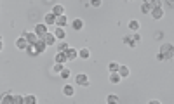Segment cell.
<instances>
[{
	"instance_id": "1",
	"label": "cell",
	"mask_w": 174,
	"mask_h": 104,
	"mask_svg": "<svg viewBox=\"0 0 174 104\" xmlns=\"http://www.w3.org/2000/svg\"><path fill=\"white\" fill-rule=\"evenodd\" d=\"M158 52H162V54L165 56V61H167V59H172V57H174V47L171 44H162Z\"/></svg>"
},
{
	"instance_id": "2",
	"label": "cell",
	"mask_w": 174,
	"mask_h": 104,
	"mask_svg": "<svg viewBox=\"0 0 174 104\" xmlns=\"http://www.w3.org/2000/svg\"><path fill=\"white\" fill-rule=\"evenodd\" d=\"M14 44H16V49H19V50H26L28 47H30V42H28V38H26L25 33H23L21 37H17Z\"/></svg>"
},
{
	"instance_id": "3",
	"label": "cell",
	"mask_w": 174,
	"mask_h": 104,
	"mask_svg": "<svg viewBox=\"0 0 174 104\" xmlns=\"http://www.w3.org/2000/svg\"><path fill=\"white\" fill-rule=\"evenodd\" d=\"M75 83L77 85H80V87H89V85H91L89 77H87L85 73H78V75H75Z\"/></svg>"
},
{
	"instance_id": "4",
	"label": "cell",
	"mask_w": 174,
	"mask_h": 104,
	"mask_svg": "<svg viewBox=\"0 0 174 104\" xmlns=\"http://www.w3.org/2000/svg\"><path fill=\"white\" fill-rule=\"evenodd\" d=\"M35 33H37L38 37L42 38L45 33H49V28H47V24H45V23H38V24H35Z\"/></svg>"
},
{
	"instance_id": "5",
	"label": "cell",
	"mask_w": 174,
	"mask_h": 104,
	"mask_svg": "<svg viewBox=\"0 0 174 104\" xmlns=\"http://www.w3.org/2000/svg\"><path fill=\"white\" fill-rule=\"evenodd\" d=\"M56 19H58V16H56L54 12H49V14H45V16H44V23H45L47 26L56 24Z\"/></svg>"
},
{
	"instance_id": "6",
	"label": "cell",
	"mask_w": 174,
	"mask_h": 104,
	"mask_svg": "<svg viewBox=\"0 0 174 104\" xmlns=\"http://www.w3.org/2000/svg\"><path fill=\"white\" fill-rule=\"evenodd\" d=\"M108 82L112 83V85H119V83L122 82V77H120V73H119V71H115V73H110V77H108Z\"/></svg>"
},
{
	"instance_id": "7",
	"label": "cell",
	"mask_w": 174,
	"mask_h": 104,
	"mask_svg": "<svg viewBox=\"0 0 174 104\" xmlns=\"http://www.w3.org/2000/svg\"><path fill=\"white\" fill-rule=\"evenodd\" d=\"M54 61L56 63H61V64H66V63H68V56H66V52L58 50V54L54 56Z\"/></svg>"
},
{
	"instance_id": "8",
	"label": "cell",
	"mask_w": 174,
	"mask_h": 104,
	"mask_svg": "<svg viewBox=\"0 0 174 104\" xmlns=\"http://www.w3.org/2000/svg\"><path fill=\"white\" fill-rule=\"evenodd\" d=\"M73 94H75V87L73 85H63V95L65 97H73Z\"/></svg>"
},
{
	"instance_id": "9",
	"label": "cell",
	"mask_w": 174,
	"mask_h": 104,
	"mask_svg": "<svg viewBox=\"0 0 174 104\" xmlns=\"http://www.w3.org/2000/svg\"><path fill=\"white\" fill-rule=\"evenodd\" d=\"M165 16V14H164V9L162 7H153V11H152V17L153 19H162V17Z\"/></svg>"
},
{
	"instance_id": "10",
	"label": "cell",
	"mask_w": 174,
	"mask_h": 104,
	"mask_svg": "<svg viewBox=\"0 0 174 104\" xmlns=\"http://www.w3.org/2000/svg\"><path fill=\"white\" fill-rule=\"evenodd\" d=\"M42 38L47 42V45H49V47H51V45H54V44H56V40H58V38H56V35H54V33H51V31H49V33H45Z\"/></svg>"
},
{
	"instance_id": "11",
	"label": "cell",
	"mask_w": 174,
	"mask_h": 104,
	"mask_svg": "<svg viewBox=\"0 0 174 104\" xmlns=\"http://www.w3.org/2000/svg\"><path fill=\"white\" fill-rule=\"evenodd\" d=\"M52 33L56 35V38H58V40H65L66 38V30H65V28L58 26V28H54V31H52Z\"/></svg>"
},
{
	"instance_id": "12",
	"label": "cell",
	"mask_w": 174,
	"mask_h": 104,
	"mask_svg": "<svg viewBox=\"0 0 174 104\" xmlns=\"http://www.w3.org/2000/svg\"><path fill=\"white\" fill-rule=\"evenodd\" d=\"M71 28H73L75 31H82V30H84V21H82V19H78V17H77V19H73V21H71Z\"/></svg>"
},
{
	"instance_id": "13",
	"label": "cell",
	"mask_w": 174,
	"mask_h": 104,
	"mask_svg": "<svg viewBox=\"0 0 174 104\" xmlns=\"http://www.w3.org/2000/svg\"><path fill=\"white\" fill-rule=\"evenodd\" d=\"M35 45H37V49H38V52H40V54H44V52L47 50V47H49V45H47V42H45L44 38H38V42Z\"/></svg>"
},
{
	"instance_id": "14",
	"label": "cell",
	"mask_w": 174,
	"mask_h": 104,
	"mask_svg": "<svg viewBox=\"0 0 174 104\" xmlns=\"http://www.w3.org/2000/svg\"><path fill=\"white\" fill-rule=\"evenodd\" d=\"M66 24H68V17H66V14H63V16H58V19H56V26L65 28Z\"/></svg>"
},
{
	"instance_id": "15",
	"label": "cell",
	"mask_w": 174,
	"mask_h": 104,
	"mask_svg": "<svg viewBox=\"0 0 174 104\" xmlns=\"http://www.w3.org/2000/svg\"><path fill=\"white\" fill-rule=\"evenodd\" d=\"M78 57H80V59H89V57H91V49L82 47V49L78 50Z\"/></svg>"
},
{
	"instance_id": "16",
	"label": "cell",
	"mask_w": 174,
	"mask_h": 104,
	"mask_svg": "<svg viewBox=\"0 0 174 104\" xmlns=\"http://www.w3.org/2000/svg\"><path fill=\"white\" fill-rule=\"evenodd\" d=\"M139 26H141V24H139V21H138V19H132V21H129V24H127V28H129L132 33H136L138 30H139Z\"/></svg>"
},
{
	"instance_id": "17",
	"label": "cell",
	"mask_w": 174,
	"mask_h": 104,
	"mask_svg": "<svg viewBox=\"0 0 174 104\" xmlns=\"http://www.w3.org/2000/svg\"><path fill=\"white\" fill-rule=\"evenodd\" d=\"M26 52H28V56H32V57H37V56H40V52H38V49H37V45H35V44L30 45V47L26 49Z\"/></svg>"
},
{
	"instance_id": "18",
	"label": "cell",
	"mask_w": 174,
	"mask_h": 104,
	"mask_svg": "<svg viewBox=\"0 0 174 104\" xmlns=\"http://www.w3.org/2000/svg\"><path fill=\"white\" fill-rule=\"evenodd\" d=\"M66 56H68V61H75L77 57H78V50L71 49V47H70V49L66 50Z\"/></svg>"
},
{
	"instance_id": "19",
	"label": "cell",
	"mask_w": 174,
	"mask_h": 104,
	"mask_svg": "<svg viewBox=\"0 0 174 104\" xmlns=\"http://www.w3.org/2000/svg\"><path fill=\"white\" fill-rule=\"evenodd\" d=\"M25 35H26V38H28V42H30V45H32V44H37L38 38H40L35 31H33V33H25Z\"/></svg>"
},
{
	"instance_id": "20",
	"label": "cell",
	"mask_w": 174,
	"mask_h": 104,
	"mask_svg": "<svg viewBox=\"0 0 174 104\" xmlns=\"http://www.w3.org/2000/svg\"><path fill=\"white\" fill-rule=\"evenodd\" d=\"M52 12H54L56 16H63V14H65V5H61V4H56V5L52 7Z\"/></svg>"
},
{
	"instance_id": "21",
	"label": "cell",
	"mask_w": 174,
	"mask_h": 104,
	"mask_svg": "<svg viewBox=\"0 0 174 104\" xmlns=\"http://www.w3.org/2000/svg\"><path fill=\"white\" fill-rule=\"evenodd\" d=\"M124 44L127 45V47H130V49H134V47H138V42H134V40H132V37H124Z\"/></svg>"
},
{
	"instance_id": "22",
	"label": "cell",
	"mask_w": 174,
	"mask_h": 104,
	"mask_svg": "<svg viewBox=\"0 0 174 104\" xmlns=\"http://www.w3.org/2000/svg\"><path fill=\"white\" fill-rule=\"evenodd\" d=\"M119 73H120V77H122V78H127V77L130 75L129 68H127V66H124V64H120V68H119Z\"/></svg>"
},
{
	"instance_id": "23",
	"label": "cell",
	"mask_w": 174,
	"mask_h": 104,
	"mask_svg": "<svg viewBox=\"0 0 174 104\" xmlns=\"http://www.w3.org/2000/svg\"><path fill=\"white\" fill-rule=\"evenodd\" d=\"M14 102V95L12 94H4L2 95V104H12Z\"/></svg>"
},
{
	"instance_id": "24",
	"label": "cell",
	"mask_w": 174,
	"mask_h": 104,
	"mask_svg": "<svg viewBox=\"0 0 174 104\" xmlns=\"http://www.w3.org/2000/svg\"><path fill=\"white\" fill-rule=\"evenodd\" d=\"M152 11H153V5H152V4H148V2H143L141 12H145V14H152Z\"/></svg>"
},
{
	"instance_id": "25",
	"label": "cell",
	"mask_w": 174,
	"mask_h": 104,
	"mask_svg": "<svg viewBox=\"0 0 174 104\" xmlns=\"http://www.w3.org/2000/svg\"><path fill=\"white\" fill-rule=\"evenodd\" d=\"M59 77L63 78V80H68V78L71 77V71H70V70H68V68L65 66V68H63V71L59 73Z\"/></svg>"
},
{
	"instance_id": "26",
	"label": "cell",
	"mask_w": 174,
	"mask_h": 104,
	"mask_svg": "<svg viewBox=\"0 0 174 104\" xmlns=\"http://www.w3.org/2000/svg\"><path fill=\"white\" fill-rule=\"evenodd\" d=\"M38 99L35 95H25V104H37Z\"/></svg>"
},
{
	"instance_id": "27",
	"label": "cell",
	"mask_w": 174,
	"mask_h": 104,
	"mask_svg": "<svg viewBox=\"0 0 174 104\" xmlns=\"http://www.w3.org/2000/svg\"><path fill=\"white\" fill-rule=\"evenodd\" d=\"M106 102H110V104H117V102H119V95H117V94H110L108 97H106Z\"/></svg>"
},
{
	"instance_id": "28",
	"label": "cell",
	"mask_w": 174,
	"mask_h": 104,
	"mask_svg": "<svg viewBox=\"0 0 174 104\" xmlns=\"http://www.w3.org/2000/svg\"><path fill=\"white\" fill-rule=\"evenodd\" d=\"M63 68H65V64H61V63H56V64H54V68H52V73L59 75V73L63 71Z\"/></svg>"
},
{
	"instance_id": "29",
	"label": "cell",
	"mask_w": 174,
	"mask_h": 104,
	"mask_svg": "<svg viewBox=\"0 0 174 104\" xmlns=\"http://www.w3.org/2000/svg\"><path fill=\"white\" fill-rule=\"evenodd\" d=\"M68 49H70V45L66 44V42H63V40H61L59 44H58V50H61V52H66Z\"/></svg>"
},
{
	"instance_id": "30",
	"label": "cell",
	"mask_w": 174,
	"mask_h": 104,
	"mask_svg": "<svg viewBox=\"0 0 174 104\" xmlns=\"http://www.w3.org/2000/svg\"><path fill=\"white\" fill-rule=\"evenodd\" d=\"M119 68H120V64H119V63H110V64H108V70H110V73L119 71Z\"/></svg>"
},
{
	"instance_id": "31",
	"label": "cell",
	"mask_w": 174,
	"mask_h": 104,
	"mask_svg": "<svg viewBox=\"0 0 174 104\" xmlns=\"http://www.w3.org/2000/svg\"><path fill=\"white\" fill-rule=\"evenodd\" d=\"M12 104H25V95H14V102Z\"/></svg>"
},
{
	"instance_id": "32",
	"label": "cell",
	"mask_w": 174,
	"mask_h": 104,
	"mask_svg": "<svg viewBox=\"0 0 174 104\" xmlns=\"http://www.w3.org/2000/svg\"><path fill=\"white\" fill-rule=\"evenodd\" d=\"M103 5V0H91V7H96V9H98V7H101Z\"/></svg>"
},
{
	"instance_id": "33",
	"label": "cell",
	"mask_w": 174,
	"mask_h": 104,
	"mask_svg": "<svg viewBox=\"0 0 174 104\" xmlns=\"http://www.w3.org/2000/svg\"><path fill=\"white\" fill-rule=\"evenodd\" d=\"M132 40H134V42H138V44H139V42H141V37H139V35H138V31L134 33V35H132Z\"/></svg>"
},
{
	"instance_id": "34",
	"label": "cell",
	"mask_w": 174,
	"mask_h": 104,
	"mask_svg": "<svg viewBox=\"0 0 174 104\" xmlns=\"http://www.w3.org/2000/svg\"><path fill=\"white\" fill-rule=\"evenodd\" d=\"M155 57H157V61H165V56H164L162 52H158V54L155 56Z\"/></svg>"
},
{
	"instance_id": "35",
	"label": "cell",
	"mask_w": 174,
	"mask_h": 104,
	"mask_svg": "<svg viewBox=\"0 0 174 104\" xmlns=\"http://www.w3.org/2000/svg\"><path fill=\"white\" fill-rule=\"evenodd\" d=\"M155 38H157V40H162L164 38V33H155Z\"/></svg>"
},
{
	"instance_id": "36",
	"label": "cell",
	"mask_w": 174,
	"mask_h": 104,
	"mask_svg": "<svg viewBox=\"0 0 174 104\" xmlns=\"http://www.w3.org/2000/svg\"><path fill=\"white\" fill-rule=\"evenodd\" d=\"M165 2H167L169 7H174V0H165Z\"/></svg>"
},
{
	"instance_id": "37",
	"label": "cell",
	"mask_w": 174,
	"mask_h": 104,
	"mask_svg": "<svg viewBox=\"0 0 174 104\" xmlns=\"http://www.w3.org/2000/svg\"><path fill=\"white\" fill-rule=\"evenodd\" d=\"M143 2H148V4H153V2H155V0H143Z\"/></svg>"
},
{
	"instance_id": "38",
	"label": "cell",
	"mask_w": 174,
	"mask_h": 104,
	"mask_svg": "<svg viewBox=\"0 0 174 104\" xmlns=\"http://www.w3.org/2000/svg\"><path fill=\"white\" fill-rule=\"evenodd\" d=\"M129 2H134V0H129Z\"/></svg>"
},
{
	"instance_id": "39",
	"label": "cell",
	"mask_w": 174,
	"mask_h": 104,
	"mask_svg": "<svg viewBox=\"0 0 174 104\" xmlns=\"http://www.w3.org/2000/svg\"><path fill=\"white\" fill-rule=\"evenodd\" d=\"M172 47H174V45H172Z\"/></svg>"
}]
</instances>
